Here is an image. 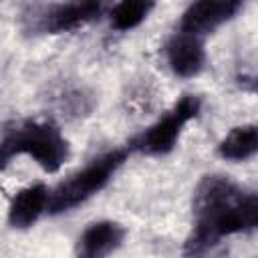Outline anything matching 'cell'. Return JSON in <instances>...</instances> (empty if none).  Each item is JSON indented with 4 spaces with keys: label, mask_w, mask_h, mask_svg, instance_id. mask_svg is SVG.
<instances>
[{
    "label": "cell",
    "mask_w": 258,
    "mask_h": 258,
    "mask_svg": "<svg viewBox=\"0 0 258 258\" xmlns=\"http://www.w3.org/2000/svg\"><path fill=\"white\" fill-rule=\"evenodd\" d=\"M238 2L234 0H196L181 16V32H189V34H206L216 30L220 24H224L226 20H230L236 10H238Z\"/></svg>",
    "instance_id": "cell-5"
},
{
    "label": "cell",
    "mask_w": 258,
    "mask_h": 258,
    "mask_svg": "<svg viewBox=\"0 0 258 258\" xmlns=\"http://www.w3.org/2000/svg\"><path fill=\"white\" fill-rule=\"evenodd\" d=\"M196 228L185 242L187 254H200L222 238L250 232L258 226V198L242 191L222 175H208L194 196Z\"/></svg>",
    "instance_id": "cell-1"
},
{
    "label": "cell",
    "mask_w": 258,
    "mask_h": 258,
    "mask_svg": "<svg viewBox=\"0 0 258 258\" xmlns=\"http://www.w3.org/2000/svg\"><path fill=\"white\" fill-rule=\"evenodd\" d=\"M153 8V0H121L111 10V24L117 30H133Z\"/></svg>",
    "instance_id": "cell-11"
},
{
    "label": "cell",
    "mask_w": 258,
    "mask_h": 258,
    "mask_svg": "<svg viewBox=\"0 0 258 258\" xmlns=\"http://www.w3.org/2000/svg\"><path fill=\"white\" fill-rule=\"evenodd\" d=\"M258 149V131L256 125L234 127L218 145V153L230 161H244L252 157Z\"/></svg>",
    "instance_id": "cell-10"
},
{
    "label": "cell",
    "mask_w": 258,
    "mask_h": 258,
    "mask_svg": "<svg viewBox=\"0 0 258 258\" xmlns=\"http://www.w3.org/2000/svg\"><path fill=\"white\" fill-rule=\"evenodd\" d=\"M200 97L183 95L161 119H157L149 129H145L139 137L131 141L129 149L141 151L145 155H165L175 145L183 131V127L198 117L200 113Z\"/></svg>",
    "instance_id": "cell-4"
},
{
    "label": "cell",
    "mask_w": 258,
    "mask_h": 258,
    "mask_svg": "<svg viewBox=\"0 0 258 258\" xmlns=\"http://www.w3.org/2000/svg\"><path fill=\"white\" fill-rule=\"evenodd\" d=\"M48 187L44 183H30L22 187L10 202L8 222L12 228H30L48 208Z\"/></svg>",
    "instance_id": "cell-8"
},
{
    "label": "cell",
    "mask_w": 258,
    "mask_h": 258,
    "mask_svg": "<svg viewBox=\"0 0 258 258\" xmlns=\"http://www.w3.org/2000/svg\"><path fill=\"white\" fill-rule=\"evenodd\" d=\"M8 159H10V155H8V153L4 151V147L0 145V169H2V167L8 163Z\"/></svg>",
    "instance_id": "cell-12"
},
{
    "label": "cell",
    "mask_w": 258,
    "mask_h": 258,
    "mask_svg": "<svg viewBox=\"0 0 258 258\" xmlns=\"http://www.w3.org/2000/svg\"><path fill=\"white\" fill-rule=\"evenodd\" d=\"M123 238H125V230L121 228V224L111 220L95 222L81 234L77 252L85 258H101L117 250Z\"/></svg>",
    "instance_id": "cell-9"
},
{
    "label": "cell",
    "mask_w": 258,
    "mask_h": 258,
    "mask_svg": "<svg viewBox=\"0 0 258 258\" xmlns=\"http://www.w3.org/2000/svg\"><path fill=\"white\" fill-rule=\"evenodd\" d=\"M0 145L10 157H32L48 173L60 169V165L69 157V143L62 137L60 129L46 121H26L18 125L4 137Z\"/></svg>",
    "instance_id": "cell-3"
},
{
    "label": "cell",
    "mask_w": 258,
    "mask_h": 258,
    "mask_svg": "<svg viewBox=\"0 0 258 258\" xmlns=\"http://www.w3.org/2000/svg\"><path fill=\"white\" fill-rule=\"evenodd\" d=\"M107 0H71L48 10L42 18V26L48 32H69L95 20L105 10Z\"/></svg>",
    "instance_id": "cell-6"
},
{
    "label": "cell",
    "mask_w": 258,
    "mask_h": 258,
    "mask_svg": "<svg viewBox=\"0 0 258 258\" xmlns=\"http://www.w3.org/2000/svg\"><path fill=\"white\" fill-rule=\"evenodd\" d=\"M165 56H167L171 71L183 79L196 77L202 71L204 60H206V52H204V44L200 36L189 34V32L175 34L165 46Z\"/></svg>",
    "instance_id": "cell-7"
},
{
    "label": "cell",
    "mask_w": 258,
    "mask_h": 258,
    "mask_svg": "<svg viewBox=\"0 0 258 258\" xmlns=\"http://www.w3.org/2000/svg\"><path fill=\"white\" fill-rule=\"evenodd\" d=\"M131 149H111L99 157H95L91 163H87L81 171L73 173L67 181H62L52 194H48V212L60 214L67 210H73L75 206L83 204L97 191H101L115 171L125 163Z\"/></svg>",
    "instance_id": "cell-2"
},
{
    "label": "cell",
    "mask_w": 258,
    "mask_h": 258,
    "mask_svg": "<svg viewBox=\"0 0 258 258\" xmlns=\"http://www.w3.org/2000/svg\"><path fill=\"white\" fill-rule=\"evenodd\" d=\"M234 2H238V4H240V2H242V0H234Z\"/></svg>",
    "instance_id": "cell-13"
}]
</instances>
